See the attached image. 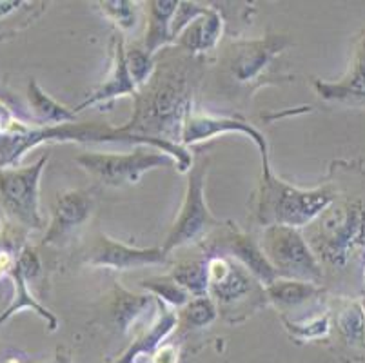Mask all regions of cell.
<instances>
[{
  "instance_id": "obj_28",
  "label": "cell",
  "mask_w": 365,
  "mask_h": 363,
  "mask_svg": "<svg viewBox=\"0 0 365 363\" xmlns=\"http://www.w3.org/2000/svg\"><path fill=\"white\" fill-rule=\"evenodd\" d=\"M35 2H16V0H11V2H0V24L4 26V36L11 35L15 33V29L11 28V22H15V15H16V22H24L26 26L29 22H33V19L38 16L41 11H35Z\"/></svg>"
},
{
  "instance_id": "obj_30",
  "label": "cell",
  "mask_w": 365,
  "mask_h": 363,
  "mask_svg": "<svg viewBox=\"0 0 365 363\" xmlns=\"http://www.w3.org/2000/svg\"><path fill=\"white\" fill-rule=\"evenodd\" d=\"M293 332L300 338H320V336L329 332V318L327 316H318L313 319H305L302 324H287Z\"/></svg>"
},
{
  "instance_id": "obj_9",
  "label": "cell",
  "mask_w": 365,
  "mask_h": 363,
  "mask_svg": "<svg viewBox=\"0 0 365 363\" xmlns=\"http://www.w3.org/2000/svg\"><path fill=\"white\" fill-rule=\"evenodd\" d=\"M209 296L215 300L220 312H240L251 305V298H264L265 289H260L251 272L238 262L225 256H207Z\"/></svg>"
},
{
  "instance_id": "obj_31",
  "label": "cell",
  "mask_w": 365,
  "mask_h": 363,
  "mask_svg": "<svg viewBox=\"0 0 365 363\" xmlns=\"http://www.w3.org/2000/svg\"><path fill=\"white\" fill-rule=\"evenodd\" d=\"M178 362V352L173 345H164L158 347L157 351L153 352L151 363H177Z\"/></svg>"
},
{
  "instance_id": "obj_2",
  "label": "cell",
  "mask_w": 365,
  "mask_h": 363,
  "mask_svg": "<svg viewBox=\"0 0 365 363\" xmlns=\"http://www.w3.org/2000/svg\"><path fill=\"white\" fill-rule=\"evenodd\" d=\"M304 229L320 265L345 269L365 251V204L360 198H334Z\"/></svg>"
},
{
  "instance_id": "obj_22",
  "label": "cell",
  "mask_w": 365,
  "mask_h": 363,
  "mask_svg": "<svg viewBox=\"0 0 365 363\" xmlns=\"http://www.w3.org/2000/svg\"><path fill=\"white\" fill-rule=\"evenodd\" d=\"M158 300L153 296L145 295H131V292L124 291V289H117V298L113 304V316L117 322L118 327L122 331H128L129 325L142 315L149 311V309H157Z\"/></svg>"
},
{
  "instance_id": "obj_27",
  "label": "cell",
  "mask_w": 365,
  "mask_h": 363,
  "mask_svg": "<svg viewBox=\"0 0 365 363\" xmlns=\"http://www.w3.org/2000/svg\"><path fill=\"white\" fill-rule=\"evenodd\" d=\"M125 62H128V69L133 76V82L137 84L138 89L148 84L149 78L155 73V66H157L153 56L145 51V48H140V46H133L125 51Z\"/></svg>"
},
{
  "instance_id": "obj_33",
  "label": "cell",
  "mask_w": 365,
  "mask_h": 363,
  "mask_svg": "<svg viewBox=\"0 0 365 363\" xmlns=\"http://www.w3.org/2000/svg\"><path fill=\"white\" fill-rule=\"evenodd\" d=\"M364 282H365V265H364Z\"/></svg>"
},
{
  "instance_id": "obj_1",
  "label": "cell",
  "mask_w": 365,
  "mask_h": 363,
  "mask_svg": "<svg viewBox=\"0 0 365 363\" xmlns=\"http://www.w3.org/2000/svg\"><path fill=\"white\" fill-rule=\"evenodd\" d=\"M193 56H165L155 73L135 95V115L124 126L133 135L177 144L185 118L191 115L193 93L200 80Z\"/></svg>"
},
{
  "instance_id": "obj_25",
  "label": "cell",
  "mask_w": 365,
  "mask_h": 363,
  "mask_svg": "<svg viewBox=\"0 0 365 363\" xmlns=\"http://www.w3.org/2000/svg\"><path fill=\"white\" fill-rule=\"evenodd\" d=\"M140 285L148 289L149 292H153L155 298L164 300V302L177 305V307H184L191 300V295L173 276H153V278L144 280Z\"/></svg>"
},
{
  "instance_id": "obj_23",
  "label": "cell",
  "mask_w": 365,
  "mask_h": 363,
  "mask_svg": "<svg viewBox=\"0 0 365 363\" xmlns=\"http://www.w3.org/2000/svg\"><path fill=\"white\" fill-rule=\"evenodd\" d=\"M171 276L178 284L193 296L209 295V280H207V256L205 258L182 260L180 264L175 265Z\"/></svg>"
},
{
  "instance_id": "obj_19",
  "label": "cell",
  "mask_w": 365,
  "mask_h": 363,
  "mask_svg": "<svg viewBox=\"0 0 365 363\" xmlns=\"http://www.w3.org/2000/svg\"><path fill=\"white\" fill-rule=\"evenodd\" d=\"M265 296L269 302H273L280 309H294L307 304L311 300L318 298L322 289L307 282H297V280H274L273 284L267 285Z\"/></svg>"
},
{
  "instance_id": "obj_34",
  "label": "cell",
  "mask_w": 365,
  "mask_h": 363,
  "mask_svg": "<svg viewBox=\"0 0 365 363\" xmlns=\"http://www.w3.org/2000/svg\"><path fill=\"white\" fill-rule=\"evenodd\" d=\"M364 309H365V302H364Z\"/></svg>"
},
{
  "instance_id": "obj_5",
  "label": "cell",
  "mask_w": 365,
  "mask_h": 363,
  "mask_svg": "<svg viewBox=\"0 0 365 363\" xmlns=\"http://www.w3.org/2000/svg\"><path fill=\"white\" fill-rule=\"evenodd\" d=\"M260 247L277 276L318 285L324 278L322 265L300 231L285 225H271L262 232Z\"/></svg>"
},
{
  "instance_id": "obj_7",
  "label": "cell",
  "mask_w": 365,
  "mask_h": 363,
  "mask_svg": "<svg viewBox=\"0 0 365 363\" xmlns=\"http://www.w3.org/2000/svg\"><path fill=\"white\" fill-rule=\"evenodd\" d=\"M204 188L205 164L204 162H198V164L193 165L191 173H189L187 189H185L180 215H178L177 222H175L168 238H165L164 245H162L165 255H169L173 249L202 242L207 236H211L213 229L220 227V224L213 218V215L209 213L207 204H205Z\"/></svg>"
},
{
  "instance_id": "obj_3",
  "label": "cell",
  "mask_w": 365,
  "mask_h": 363,
  "mask_svg": "<svg viewBox=\"0 0 365 363\" xmlns=\"http://www.w3.org/2000/svg\"><path fill=\"white\" fill-rule=\"evenodd\" d=\"M264 178L257 195L255 220L262 227L285 225V227H305L318 218L325 208H329L336 196L333 188H318L311 191L297 189L277 178L269 169V156H262Z\"/></svg>"
},
{
  "instance_id": "obj_26",
  "label": "cell",
  "mask_w": 365,
  "mask_h": 363,
  "mask_svg": "<svg viewBox=\"0 0 365 363\" xmlns=\"http://www.w3.org/2000/svg\"><path fill=\"white\" fill-rule=\"evenodd\" d=\"M218 307L211 296H195L182 309V322L185 327H205L217 318Z\"/></svg>"
},
{
  "instance_id": "obj_15",
  "label": "cell",
  "mask_w": 365,
  "mask_h": 363,
  "mask_svg": "<svg viewBox=\"0 0 365 363\" xmlns=\"http://www.w3.org/2000/svg\"><path fill=\"white\" fill-rule=\"evenodd\" d=\"M93 202L82 191H66L58 195L53 208V220L44 236V244H61V240L71 235L89 218Z\"/></svg>"
},
{
  "instance_id": "obj_21",
  "label": "cell",
  "mask_w": 365,
  "mask_h": 363,
  "mask_svg": "<svg viewBox=\"0 0 365 363\" xmlns=\"http://www.w3.org/2000/svg\"><path fill=\"white\" fill-rule=\"evenodd\" d=\"M158 307H160V316H158L157 322H155V324L149 327V331H145L140 338H137L133 342L131 349H129V351L125 352L124 358L118 359L117 363H131L137 359L138 354L148 356V352L155 351L162 339L175 329V325H177L178 322L177 316L173 315V312L162 304V300H158Z\"/></svg>"
},
{
  "instance_id": "obj_32",
  "label": "cell",
  "mask_w": 365,
  "mask_h": 363,
  "mask_svg": "<svg viewBox=\"0 0 365 363\" xmlns=\"http://www.w3.org/2000/svg\"><path fill=\"white\" fill-rule=\"evenodd\" d=\"M21 128L22 126L15 124V118H13L11 113L0 104V133H13Z\"/></svg>"
},
{
  "instance_id": "obj_20",
  "label": "cell",
  "mask_w": 365,
  "mask_h": 363,
  "mask_svg": "<svg viewBox=\"0 0 365 363\" xmlns=\"http://www.w3.org/2000/svg\"><path fill=\"white\" fill-rule=\"evenodd\" d=\"M28 102L31 108L33 118L38 122V126H61L75 122L76 115L71 109L64 108L62 104L55 102L49 95L42 91V88L36 84V80H31L28 86Z\"/></svg>"
},
{
  "instance_id": "obj_11",
  "label": "cell",
  "mask_w": 365,
  "mask_h": 363,
  "mask_svg": "<svg viewBox=\"0 0 365 363\" xmlns=\"http://www.w3.org/2000/svg\"><path fill=\"white\" fill-rule=\"evenodd\" d=\"M93 267H108L115 271H125V269L145 267V265L168 264V255L162 247L153 249H133L124 244H118L108 236H98L91 251L86 258Z\"/></svg>"
},
{
  "instance_id": "obj_24",
  "label": "cell",
  "mask_w": 365,
  "mask_h": 363,
  "mask_svg": "<svg viewBox=\"0 0 365 363\" xmlns=\"http://www.w3.org/2000/svg\"><path fill=\"white\" fill-rule=\"evenodd\" d=\"M336 327L341 338L353 347L365 344V309L361 302L351 300L340 309L336 318Z\"/></svg>"
},
{
  "instance_id": "obj_12",
  "label": "cell",
  "mask_w": 365,
  "mask_h": 363,
  "mask_svg": "<svg viewBox=\"0 0 365 363\" xmlns=\"http://www.w3.org/2000/svg\"><path fill=\"white\" fill-rule=\"evenodd\" d=\"M287 44H289V40L278 35L265 36V39L255 40V42L237 44L231 51V56H229V73H231L233 80H237L240 84L253 82L269 68L274 55H278Z\"/></svg>"
},
{
  "instance_id": "obj_8",
  "label": "cell",
  "mask_w": 365,
  "mask_h": 363,
  "mask_svg": "<svg viewBox=\"0 0 365 363\" xmlns=\"http://www.w3.org/2000/svg\"><path fill=\"white\" fill-rule=\"evenodd\" d=\"M48 156H42L29 168L0 169V204L19 224L29 229H42L38 188Z\"/></svg>"
},
{
  "instance_id": "obj_10",
  "label": "cell",
  "mask_w": 365,
  "mask_h": 363,
  "mask_svg": "<svg viewBox=\"0 0 365 363\" xmlns=\"http://www.w3.org/2000/svg\"><path fill=\"white\" fill-rule=\"evenodd\" d=\"M204 251L209 252L207 256H225L247 269L255 278L260 282L264 287L271 285L274 280H278L277 271L269 264L262 251L260 244H257L253 238L245 232L238 231L235 225L222 229L218 235L209 236V244H204Z\"/></svg>"
},
{
  "instance_id": "obj_16",
  "label": "cell",
  "mask_w": 365,
  "mask_h": 363,
  "mask_svg": "<svg viewBox=\"0 0 365 363\" xmlns=\"http://www.w3.org/2000/svg\"><path fill=\"white\" fill-rule=\"evenodd\" d=\"M117 42V48H115V62H113V71L109 75V78L106 80L104 84L93 93L91 96L82 102L78 108L75 109V115L78 111H84V109L91 108L95 104H102V102H111V100L118 98V96L124 95H137L138 88L137 84L133 82V76L128 69V62H125V51L124 44H122V39L115 40Z\"/></svg>"
},
{
  "instance_id": "obj_14",
  "label": "cell",
  "mask_w": 365,
  "mask_h": 363,
  "mask_svg": "<svg viewBox=\"0 0 365 363\" xmlns=\"http://www.w3.org/2000/svg\"><path fill=\"white\" fill-rule=\"evenodd\" d=\"M314 89L324 100L333 102H365V36L354 46L351 64L338 82L314 80Z\"/></svg>"
},
{
  "instance_id": "obj_13",
  "label": "cell",
  "mask_w": 365,
  "mask_h": 363,
  "mask_svg": "<svg viewBox=\"0 0 365 363\" xmlns=\"http://www.w3.org/2000/svg\"><path fill=\"white\" fill-rule=\"evenodd\" d=\"M225 133H242V135H247L257 144V148L260 149L262 156H267V142H265V136L258 129H255L253 126L240 122V120L211 118V116L195 115L193 111L185 118L180 142L182 144H195V142H200V140L225 135Z\"/></svg>"
},
{
  "instance_id": "obj_4",
  "label": "cell",
  "mask_w": 365,
  "mask_h": 363,
  "mask_svg": "<svg viewBox=\"0 0 365 363\" xmlns=\"http://www.w3.org/2000/svg\"><path fill=\"white\" fill-rule=\"evenodd\" d=\"M44 142H118L117 128L108 124H61L28 129L22 126L13 133H0V169L16 168L29 149Z\"/></svg>"
},
{
  "instance_id": "obj_18",
  "label": "cell",
  "mask_w": 365,
  "mask_h": 363,
  "mask_svg": "<svg viewBox=\"0 0 365 363\" xmlns=\"http://www.w3.org/2000/svg\"><path fill=\"white\" fill-rule=\"evenodd\" d=\"M177 0H153L149 2V22L145 33V51L155 55L160 48L175 44L171 35L173 16L177 13Z\"/></svg>"
},
{
  "instance_id": "obj_17",
  "label": "cell",
  "mask_w": 365,
  "mask_h": 363,
  "mask_svg": "<svg viewBox=\"0 0 365 363\" xmlns=\"http://www.w3.org/2000/svg\"><path fill=\"white\" fill-rule=\"evenodd\" d=\"M224 20L220 11L215 8H205L197 19L182 31L178 36V46L189 55H198V53H207L217 48L220 40Z\"/></svg>"
},
{
  "instance_id": "obj_29",
  "label": "cell",
  "mask_w": 365,
  "mask_h": 363,
  "mask_svg": "<svg viewBox=\"0 0 365 363\" xmlns=\"http://www.w3.org/2000/svg\"><path fill=\"white\" fill-rule=\"evenodd\" d=\"M102 11L115 20L122 29H131L137 24V6L128 0H113V2H101Z\"/></svg>"
},
{
  "instance_id": "obj_6",
  "label": "cell",
  "mask_w": 365,
  "mask_h": 363,
  "mask_svg": "<svg viewBox=\"0 0 365 363\" xmlns=\"http://www.w3.org/2000/svg\"><path fill=\"white\" fill-rule=\"evenodd\" d=\"M76 164L84 168L93 178L109 188H124V185L137 184L144 173L162 165L177 164L175 158L158 149H148L138 145L128 155H111V153H84L76 156Z\"/></svg>"
}]
</instances>
